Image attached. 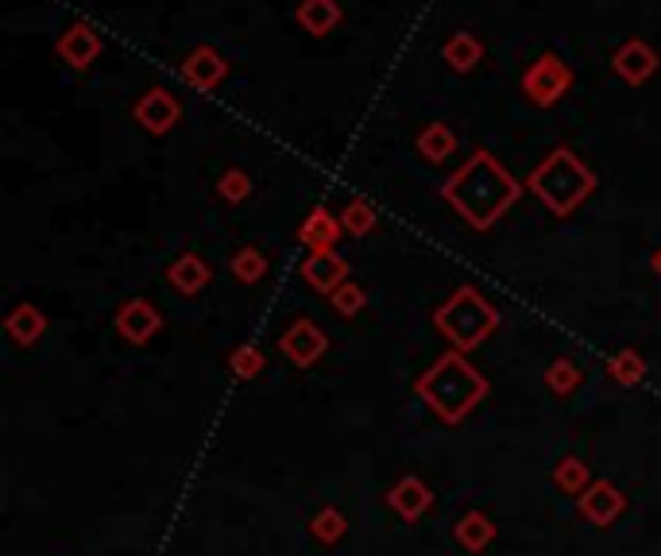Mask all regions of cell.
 Wrapping results in <instances>:
<instances>
[{
    "label": "cell",
    "instance_id": "6da1fadb",
    "mask_svg": "<svg viewBox=\"0 0 661 556\" xmlns=\"http://www.w3.org/2000/svg\"><path fill=\"white\" fill-rule=\"evenodd\" d=\"M441 197L476 232H488L507 217L514 201L522 197V186L491 151L476 148L457 171L445 178Z\"/></svg>",
    "mask_w": 661,
    "mask_h": 556
},
{
    "label": "cell",
    "instance_id": "7a4b0ae2",
    "mask_svg": "<svg viewBox=\"0 0 661 556\" xmlns=\"http://www.w3.org/2000/svg\"><path fill=\"white\" fill-rule=\"evenodd\" d=\"M414 394L437 422L460 425L488 399V379L480 375V368L465 352H445L414 379Z\"/></svg>",
    "mask_w": 661,
    "mask_h": 556
},
{
    "label": "cell",
    "instance_id": "3957f363",
    "mask_svg": "<svg viewBox=\"0 0 661 556\" xmlns=\"http://www.w3.org/2000/svg\"><path fill=\"white\" fill-rule=\"evenodd\" d=\"M599 178L573 148H553L534 171L527 174V189L553 212V217H573L592 194Z\"/></svg>",
    "mask_w": 661,
    "mask_h": 556
},
{
    "label": "cell",
    "instance_id": "277c9868",
    "mask_svg": "<svg viewBox=\"0 0 661 556\" xmlns=\"http://www.w3.org/2000/svg\"><path fill=\"white\" fill-rule=\"evenodd\" d=\"M433 329L449 340L453 352H476L499 329V309L476 286H460L433 309Z\"/></svg>",
    "mask_w": 661,
    "mask_h": 556
},
{
    "label": "cell",
    "instance_id": "5b68a950",
    "mask_svg": "<svg viewBox=\"0 0 661 556\" xmlns=\"http://www.w3.org/2000/svg\"><path fill=\"white\" fill-rule=\"evenodd\" d=\"M568 89H573V66L561 55H553V51L538 55L534 63L527 66V74H522V94H527V101L538 105V109L561 105L568 97Z\"/></svg>",
    "mask_w": 661,
    "mask_h": 556
},
{
    "label": "cell",
    "instance_id": "8992f818",
    "mask_svg": "<svg viewBox=\"0 0 661 556\" xmlns=\"http://www.w3.org/2000/svg\"><path fill=\"white\" fill-rule=\"evenodd\" d=\"M279 352H283L294 368L306 371V368H314L325 352H329V337H325L322 325L310 321V317H294V321L286 325L283 337H279Z\"/></svg>",
    "mask_w": 661,
    "mask_h": 556
},
{
    "label": "cell",
    "instance_id": "52a82bcc",
    "mask_svg": "<svg viewBox=\"0 0 661 556\" xmlns=\"http://www.w3.org/2000/svg\"><path fill=\"white\" fill-rule=\"evenodd\" d=\"M132 117L148 135H166V132H174V124L182 120V101L171 94V89L151 86V89H143V94L136 97Z\"/></svg>",
    "mask_w": 661,
    "mask_h": 556
},
{
    "label": "cell",
    "instance_id": "ba28073f",
    "mask_svg": "<svg viewBox=\"0 0 661 556\" xmlns=\"http://www.w3.org/2000/svg\"><path fill=\"white\" fill-rule=\"evenodd\" d=\"M101 51H105L101 32H97L94 24H86V20H74V24L63 28V35L55 40V55L63 58L71 70H89V66L101 58Z\"/></svg>",
    "mask_w": 661,
    "mask_h": 556
},
{
    "label": "cell",
    "instance_id": "9c48e42d",
    "mask_svg": "<svg viewBox=\"0 0 661 556\" xmlns=\"http://www.w3.org/2000/svg\"><path fill=\"white\" fill-rule=\"evenodd\" d=\"M178 78L186 81L189 89H197V94H213L220 81L229 78V58L220 55L217 47H209V43H202V47H194L182 58Z\"/></svg>",
    "mask_w": 661,
    "mask_h": 556
},
{
    "label": "cell",
    "instance_id": "30bf717a",
    "mask_svg": "<svg viewBox=\"0 0 661 556\" xmlns=\"http://www.w3.org/2000/svg\"><path fill=\"white\" fill-rule=\"evenodd\" d=\"M576 510H581L584 522L596 525V530H611V525L627 514V494L615 483H607V479H596V483L576 499Z\"/></svg>",
    "mask_w": 661,
    "mask_h": 556
},
{
    "label": "cell",
    "instance_id": "8fae6325",
    "mask_svg": "<svg viewBox=\"0 0 661 556\" xmlns=\"http://www.w3.org/2000/svg\"><path fill=\"white\" fill-rule=\"evenodd\" d=\"M112 325H117V332L128 340V345H151L155 332L163 329V314H159L148 298H128L117 306Z\"/></svg>",
    "mask_w": 661,
    "mask_h": 556
},
{
    "label": "cell",
    "instance_id": "7c38bea8",
    "mask_svg": "<svg viewBox=\"0 0 661 556\" xmlns=\"http://www.w3.org/2000/svg\"><path fill=\"white\" fill-rule=\"evenodd\" d=\"M658 66H661V55L646 40L619 43L615 55H611V70L619 74L627 86H642V81H650L653 74H658Z\"/></svg>",
    "mask_w": 661,
    "mask_h": 556
},
{
    "label": "cell",
    "instance_id": "4fadbf2b",
    "mask_svg": "<svg viewBox=\"0 0 661 556\" xmlns=\"http://www.w3.org/2000/svg\"><path fill=\"white\" fill-rule=\"evenodd\" d=\"M302 283H306L314 294L333 298V294L348 283V263L337 255V251H310L306 263H302Z\"/></svg>",
    "mask_w": 661,
    "mask_h": 556
},
{
    "label": "cell",
    "instance_id": "5bb4252c",
    "mask_svg": "<svg viewBox=\"0 0 661 556\" xmlns=\"http://www.w3.org/2000/svg\"><path fill=\"white\" fill-rule=\"evenodd\" d=\"M340 232H345V225H340V217H333L325 205H314V209L302 217V225H299V243L306 248V255L310 251H333L337 248V240H340Z\"/></svg>",
    "mask_w": 661,
    "mask_h": 556
},
{
    "label": "cell",
    "instance_id": "9a60e30c",
    "mask_svg": "<svg viewBox=\"0 0 661 556\" xmlns=\"http://www.w3.org/2000/svg\"><path fill=\"white\" fill-rule=\"evenodd\" d=\"M209 279H213L209 263H205L197 251H182V255L166 266V283H171V291L182 294V298H197V294L209 286Z\"/></svg>",
    "mask_w": 661,
    "mask_h": 556
},
{
    "label": "cell",
    "instance_id": "2e32d148",
    "mask_svg": "<svg viewBox=\"0 0 661 556\" xmlns=\"http://www.w3.org/2000/svg\"><path fill=\"white\" fill-rule=\"evenodd\" d=\"M387 506H391L402 522H418V517L433 506V491L418 476H402L399 483L387 491Z\"/></svg>",
    "mask_w": 661,
    "mask_h": 556
},
{
    "label": "cell",
    "instance_id": "e0dca14e",
    "mask_svg": "<svg viewBox=\"0 0 661 556\" xmlns=\"http://www.w3.org/2000/svg\"><path fill=\"white\" fill-rule=\"evenodd\" d=\"M4 332H9L20 348L40 345V340L47 337V314H43L35 302H20V306H12L9 317H4Z\"/></svg>",
    "mask_w": 661,
    "mask_h": 556
},
{
    "label": "cell",
    "instance_id": "ac0fdd59",
    "mask_svg": "<svg viewBox=\"0 0 661 556\" xmlns=\"http://www.w3.org/2000/svg\"><path fill=\"white\" fill-rule=\"evenodd\" d=\"M294 20H299L302 32H310L314 40H325L329 32H337L345 12H340L337 0H299L294 9Z\"/></svg>",
    "mask_w": 661,
    "mask_h": 556
},
{
    "label": "cell",
    "instance_id": "d6986e66",
    "mask_svg": "<svg viewBox=\"0 0 661 556\" xmlns=\"http://www.w3.org/2000/svg\"><path fill=\"white\" fill-rule=\"evenodd\" d=\"M441 58L453 74H473L484 63V40L476 32H453L441 43Z\"/></svg>",
    "mask_w": 661,
    "mask_h": 556
},
{
    "label": "cell",
    "instance_id": "ffe728a7",
    "mask_svg": "<svg viewBox=\"0 0 661 556\" xmlns=\"http://www.w3.org/2000/svg\"><path fill=\"white\" fill-rule=\"evenodd\" d=\"M453 537L465 553H484V548L496 541V522H491L484 510H465L453 525Z\"/></svg>",
    "mask_w": 661,
    "mask_h": 556
},
{
    "label": "cell",
    "instance_id": "44dd1931",
    "mask_svg": "<svg viewBox=\"0 0 661 556\" xmlns=\"http://www.w3.org/2000/svg\"><path fill=\"white\" fill-rule=\"evenodd\" d=\"M414 148L425 163H445V159L457 151V132H453L445 120H433V124H425L422 132L414 135Z\"/></svg>",
    "mask_w": 661,
    "mask_h": 556
},
{
    "label": "cell",
    "instance_id": "7402d4cb",
    "mask_svg": "<svg viewBox=\"0 0 661 556\" xmlns=\"http://www.w3.org/2000/svg\"><path fill=\"white\" fill-rule=\"evenodd\" d=\"M553 483H557V491L581 499V494L588 491L596 479H592V471H588V460H581V456L568 453V456H561V460L553 464Z\"/></svg>",
    "mask_w": 661,
    "mask_h": 556
},
{
    "label": "cell",
    "instance_id": "603a6c76",
    "mask_svg": "<svg viewBox=\"0 0 661 556\" xmlns=\"http://www.w3.org/2000/svg\"><path fill=\"white\" fill-rule=\"evenodd\" d=\"M229 271L240 286H256V283H263V274H268V255H263L256 243H245V248L232 251Z\"/></svg>",
    "mask_w": 661,
    "mask_h": 556
},
{
    "label": "cell",
    "instance_id": "cb8c5ba5",
    "mask_svg": "<svg viewBox=\"0 0 661 556\" xmlns=\"http://www.w3.org/2000/svg\"><path fill=\"white\" fill-rule=\"evenodd\" d=\"M607 379L619 386H638L646 379V360L635 348H619L615 356H607Z\"/></svg>",
    "mask_w": 661,
    "mask_h": 556
},
{
    "label": "cell",
    "instance_id": "d4e9b609",
    "mask_svg": "<svg viewBox=\"0 0 661 556\" xmlns=\"http://www.w3.org/2000/svg\"><path fill=\"white\" fill-rule=\"evenodd\" d=\"M545 386H550L557 399H568V394H576L581 391V383H584V371H581V363L576 360H568V356H557V360L545 368Z\"/></svg>",
    "mask_w": 661,
    "mask_h": 556
},
{
    "label": "cell",
    "instance_id": "484cf974",
    "mask_svg": "<svg viewBox=\"0 0 661 556\" xmlns=\"http://www.w3.org/2000/svg\"><path fill=\"white\" fill-rule=\"evenodd\" d=\"M345 533H348V517L337 506H322L310 517V537L322 541V545H340Z\"/></svg>",
    "mask_w": 661,
    "mask_h": 556
},
{
    "label": "cell",
    "instance_id": "4316f807",
    "mask_svg": "<svg viewBox=\"0 0 661 556\" xmlns=\"http://www.w3.org/2000/svg\"><path fill=\"white\" fill-rule=\"evenodd\" d=\"M340 225H345V232L348 236H368V232H376V225H379V217H376V205L368 201V197H353V201L340 209Z\"/></svg>",
    "mask_w": 661,
    "mask_h": 556
},
{
    "label": "cell",
    "instance_id": "83f0119b",
    "mask_svg": "<svg viewBox=\"0 0 661 556\" xmlns=\"http://www.w3.org/2000/svg\"><path fill=\"white\" fill-rule=\"evenodd\" d=\"M263 368H268V356H263L260 345H240L229 352V371L240 379V383H252V379L263 375Z\"/></svg>",
    "mask_w": 661,
    "mask_h": 556
},
{
    "label": "cell",
    "instance_id": "f1b7e54d",
    "mask_svg": "<svg viewBox=\"0 0 661 556\" xmlns=\"http://www.w3.org/2000/svg\"><path fill=\"white\" fill-rule=\"evenodd\" d=\"M217 197L220 201H229V205L248 201V197H252V174L240 171V166H229V171L217 178Z\"/></svg>",
    "mask_w": 661,
    "mask_h": 556
},
{
    "label": "cell",
    "instance_id": "f546056e",
    "mask_svg": "<svg viewBox=\"0 0 661 556\" xmlns=\"http://www.w3.org/2000/svg\"><path fill=\"white\" fill-rule=\"evenodd\" d=\"M329 306H333V314H337V317H345V321H353V317L360 314L364 306H368V291H364L360 283H353V279H348V283L340 286V291L329 298Z\"/></svg>",
    "mask_w": 661,
    "mask_h": 556
},
{
    "label": "cell",
    "instance_id": "4dcf8cb0",
    "mask_svg": "<svg viewBox=\"0 0 661 556\" xmlns=\"http://www.w3.org/2000/svg\"><path fill=\"white\" fill-rule=\"evenodd\" d=\"M650 266H653V274H658V279H661V248L650 255Z\"/></svg>",
    "mask_w": 661,
    "mask_h": 556
}]
</instances>
